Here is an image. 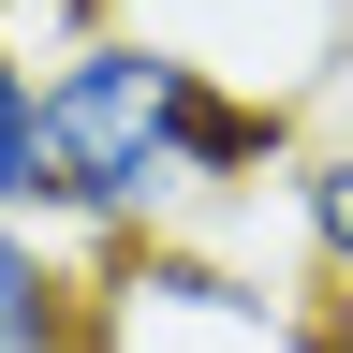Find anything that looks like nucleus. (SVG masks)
Masks as SVG:
<instances>
[{
	"label": "nucleus",
	"instance_id": "1",
	"mask_svg": "<svg viewBox=\"0 0 353 353\" xmlns=\"http://www.w3.org/2000/svg\"><path fill=\"white\" fill-rule=\"evenodd\" d=\"M309 148L294 103L236 88L221 59H192L176 30H88L44 59V221L74 250H132V236H176L206 192H250Z\"/></svg>",
	"mask_w": 353,
	"mask_h": 353
},
{
	"label": "nucleus",
	"instance_id": "2",
	"mask_svg": "<svg viewBox=\"0 0 353 353\" xmlns=\"http://www.w3.org/2000/svg\"><path fill=\"white\" fill-rule=\"evenodd\" d=\"M88 353H309V324L221 280L192 236H132L88 250Z\"/></svg>",
	"mask_w": 353,
	"mask_h": 353
},
{
	"label": "nucleus",
	"instance_id": "3",
	"mask_svg": "<svg viewBox=\"0 0 353 353\" xmlns=\"http://www.w3.org/2000/svg\"><path fill=\"white\" fill-rule=\"evenodd\" d=\"M0 353H88V250L0 206Z\"/></svg>",
	"mask_w": 353,
	"mask_h": 353
},
{
	"label": "nucleus",
	"instance_id": "4",
	"mask_svg": "<svg viewBox=\"0 0 353 353\" xmlns=\"http://www.w3.org/2000/svg\"><path fill=\"white\" fill-rule=\"evenodd\" d=\"M280 206H294V250H309V280L353 309V132H309V148L280 162Z\"/></svg>",
	"mask_w": 353,
	"mask_h": 353
},
{
	"label": "nucleus",
	"instance_id": "5",
	"mask_svg": "<svg viewBox=\"0 0 353 353\" xmlns=\"http://www.w3.org/2000/svg\"><path fill=\"white\" fill-rule=\"evenodd\" d=\"M0 206L44 221V59L15 44V15H0Z\"/></svg>",
	"mask_w": 353,
	"mask_h": 353
}]
</instances>
